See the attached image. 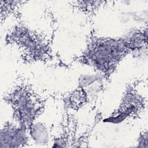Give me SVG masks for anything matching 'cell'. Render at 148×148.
Wrapping results in <instances>:
<instances>
[{
	"label": "cell",
	"mask_w": 148,
	"mask_h": 148,
	"mask_svg": "<svg viewBox=\"0 0 148 148\" xmlns=\"http://www.w3.org/2000/svg\"><path fill=\"white\" fill-rule=\"evenodd\" d=\"M131 53L124 38H98L90 33L86 48L75 61L93 67L107 82L120 61Z\"/></svg>",
	"instance_id": "cell-1"
},
{
	"label": "cell",
	"mask_w": 148,
	"mask_h": 148,
	"mask_svg": "<svg viewBox=\"0 0 148 148\" xmlns=\"http://www.w3.org/2000/svg\"><path fill=\"white\" fill-rule=\"evenodd\" d=\"M138 83V81H135L127 86L119 108L105 121L119 124L139 116L143 109L145 102L143 98L135 90Z\"/></svg>",
	"instance_id": "cell-4"
},
{
	"label": "cell",
	"mask_w": 148,
	"mask_h": 148,
	"mask_svg": "<svg viewBox=\"0 0 148 148\" xmlns=\"http://www.w3.org/2000/svg\"><path fill=\"white\" fill-rule=\"evenodd\" d=\"M110 1H71L69 3L73 7L87 15L88 17H92L97 11L103 6L107 5Z\"/></svg>",
	"instance_id": "cell-7"
},
{
	"label": "cell",
	"mask_w": 148,
	"mask_h": 148,
	"mask_svg": "<svg viewBox=\"0 0 148 148\" xmlns=\"http://www.w3.org/2000/svg\"><path fill=\"white\" fill-rule=\"evenodd\" d=\"M3 99L12 107L14 120L28 131L34 121L43 112L46 103V99L20 78L16 86L3 97Z\"/></svg>",
	"instance_id": "cell-3"
},
{
	"label": "cell",
	"mask_w": 148,
	"mask_h": 148,
	"mask_svg": "<svg viewBox=\"0 0 148 148\" xmlns=\"http://www.w3.org/2000/svg\"><path fill=\"white\" fill-rule=\"evenodd\" d=\"M29 135L35 140L36 143H44L48 139L47 128L42 124L33 123L29 129Z\"/></svg>",
	"instance_id": "cell-8"
},
{
	"label": "cell",
	"mask_w": 148,
	"mask_h": 148,
	"mask_svg": "<svg viewBox=\"0 0 148 148\" xmlns=\"http://www.w3.org/2000/svg\"><path fill=\"white\" fill-rule=\"evenodd\" d=\"M28 135L25 127L7 121L1 130L0 148L24 146L28 142Z\"/></svg>",
	"instance_id": "cell-5"
},
{
	"label": "cell",
	"mask_w": 148,
	"mask_h": 148,
	"mask_svg": "<svg viewBox=\"0 0 148 148\" xmlns=\"http://www.w3.org/2000/svg\"><path fill=\"white\" fill-rule=\"evenodd\" d=\"M28 1H5L0 0L1 23H3L7 18L13 17L18 21L21 20V13L20 10L23 6L28 3Z\"/></svg>",
	"instance_id": "cell-6"
},
{
	"label": "cell",
	"mask_w": 148,
	"mask_h": 148,
	"mask_svg": "<svg viewBox=\"0 0 148 148\" xmlns=\"http://www.w3.org/2000/svg\"><path fill=\"white\" fill-rule=\"evenodd\" d=\"M51 41L52 39L43 33L31 29L21 22L10 29L5 36L6 45L15 46L23 61L27 62L52 60Z\"/></svg>",
	"instance_id": "cell-2"
}]
</instances>
